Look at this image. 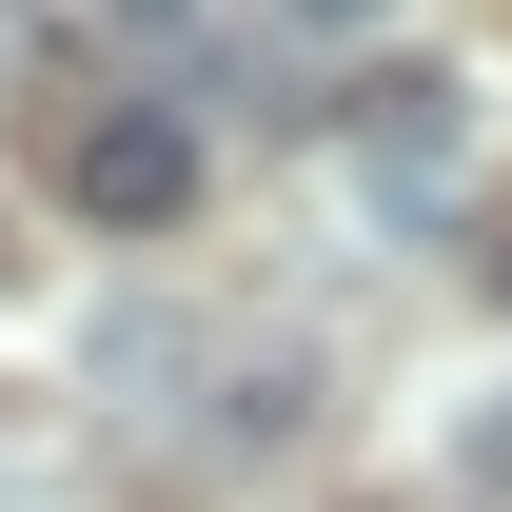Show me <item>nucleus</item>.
<instances>
[{
  "label": "nucleus",
  "mask_w": 512,
  "mask_h": 512,
  "mask_svg": "<svg viewBox=\"0 0 512 512\" xmlns=\"http://www.w3.org/2000/svg\"><path fill=\"white\" fill-rule=\"evenodd\" d=\"M493 296H512V237H493Z\"/></svg>",
  "instance_id": "20e7f679"
},
{
  "label": "nucleus",
  "mask_w": 512,
  "mask_h": 512,
  "mask_svg": "<svg viewBox=\"0 0 512 512\" xmlns=\"http://www.w3.org/2000/svg\"><path fill=\"white\" fill-rule=\"evenodd\" d=\"M178 197H197V119H178V99H99V119H79V217L158 237Z\"/></svg>",
  "instance_id": "f03ea898"
},
{
  "label": "nucleus",
  "mask_w": 512,
  "mask_h": 512,
  "mask_svg": "<svg viewBox=\"0 0 512 512\" xmlns=\"http://www.w3.org/2000/svg\"><path fill=\"white\" fill-rule=\"evenodd\" d=\"M138 20H178V0H138Z\"/></svg>",
  "instance_id": "39448f33"
},
{
  "label": "nucleus",
  "mask_w": 512,
  "mask_h": 512,
  "mask_svg": "<svg viewBox=\"0 0 512 512\" xmlns=\"http://www.w3.org/2000/svg\"><path fill=\"white\" fill-rule=\"evenodd\" d=\"M473 119H493V99H473L453 60H394V79H355V138H335V158H355L375 217H434V197L473 178Z\"/></svg>",
  "instance_id": "f257e3e1"
},
{
  "label": "nucleus",
  "mask_w": 512,
  "mask_h": 512,
  "mask_svg": "<svg viewBox=\"0 0 512 512\" xmlns=\"http://www.w3.org/2000/svg\"><path fill=\"white\" fill-rule=\"evenodd\" d=\"M276 20H296V40H355V20H394V0H276Z\"/></svg>",
  "instance_id": "7ed1b4c3"
}]
</instances>
